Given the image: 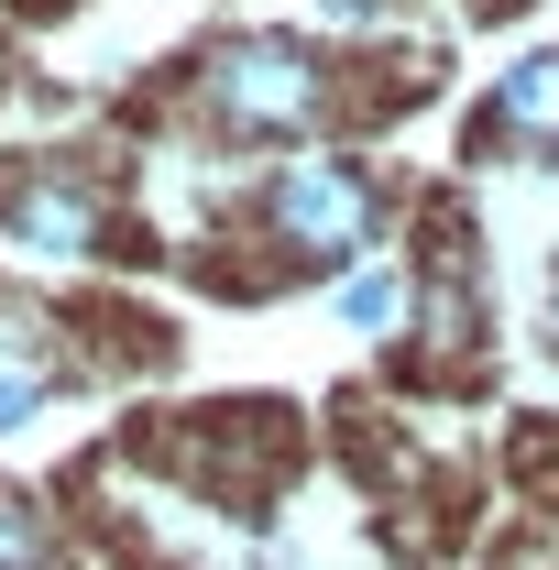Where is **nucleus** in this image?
<instances>
[{
    "mask_svg": "<svg viewBox=\"0 0 559 570\" xmlns=\"http://www.w3.org/2000/svg\"><path fill=\"white\" fill-rule=\"evenodd\" d=\"M187 132L242 142V154H307V142L341 121V67L307 45V33H219L209 56L176 88Z\"/></svg>",
    "mask_w": 559,
    "mask_h": 570,
    "instance_id": "1",
    "label": "nucleus"
},
{
    "mask_svg": "<svg viewBox=\"0 0 559 570\" xmlns=\"http://www.w3.org/2000/svg\"><path fill=\"white\" fill-rule=\"evenodd\" d=\"M242 230L264 242V264H296V275H351L362 253H395V187H384V165L307 142V154H275V165L253 176Z\"/></svg>",
    "mask_w": 559,
    "mask_h": 570,
    "instance_id": "2",
    "label": "nucleus"
},
{
    "mask_svg": "<svg viewBox=\"0 0 559 570\" xmlns=\"http://www.w3.org/2000/svg\"><path fill=\"white\" fill-rule=\"evenodd\" d=\"M121 230V198L99 165H67V154H33L0 176V242L33 253V264H99Z\"/></svg>",
    "mask_w": 559,
    "mask_h": 570,
    "instance_id": "3",
    "label": "nucleus"
},
{
    "mask_svg": "<svg viewBox=\"0 0 559 570\" xmlns=\"http://www.w3.org/2000/svg\"><path fill=\"white\" fill-rule=\"evenodd\" d=\"M428 318V275L406 253H362L351 275H330V330L362 341V352H406Z\"/></svg>",
    "mask_w": 559,
    "mask_h": 570,
    "instance_id": "4",
    "label": "nucleus"
},
{
    "mask_svg": "<svg viewBox=\"0 0 559 570\" xmlns=\"http://www.w3.org/2000/svg\"><path fill=\"white\" fill-rule=\"evenodd\" d=\"M472 142H483V154H527V165H559V45L516 56V67L483 88V110H472Z\"/></svg>",
    "mask_w": 559,
    "mask_h": 570,
    "instance_id": "5",
    "label": "nucleus"
},
{
    "mask_svg": "<svg viewBox=\"0 0 559 570\" xmlns=\"http://www.w3.org/2000/svg\"><path fill=\"white\" fill-rule=\"evenodd\" d=\"M67 395H77V362L56 352L33 318H11V307H0V439H33Z\"/></svg>",
    "mask_w": 559,
    "mask_h": 570,
    "instance_id": "6",
    "label": "nucleus"
},
{
    "mask_svg": "<svg viewBox=\"0 0 559 570\" xmlns=\"http://www.w3.org/2000/svg\"><path fill=\"white\" fill-rule=\"evenodd\" d=\"M56 560H67L56 504L33 494V483H11V472H0V570H56Z\"/></svg>",
    "mask_w": 559,
    "mask_h": 570,
    "instance_id": "7",
    "label": "nucleus"
},
{
    "mask_svg": "<svg viewBox=\"0 0 559 570\" xmlns=\"http://www.w3.org/2000/svg\"><path fill=\"white\" fill-rule=\"evenodd\" d=\"M538 352L559 362V264H549V285H538Z\"/></svg>",
    "mask_w": 559,
    "mask_h": 570,
    "instance_id": "8",
    "label": "nucleus"
}]
</instances>
